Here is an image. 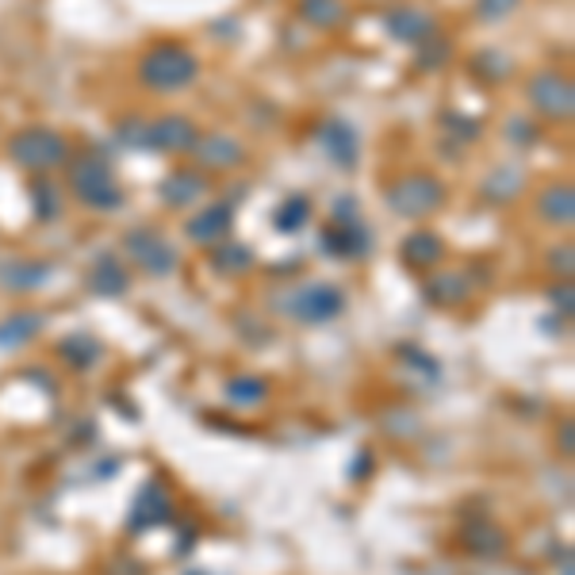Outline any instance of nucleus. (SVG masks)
Here are the masks:
<instances>
[{
	"mask_svg": "<svg viewBox=\"0 0 575 575\" xmlns=\"http://www.w3.org/2000/svg\"><path fill=\"white\" fill-rule=\"evenodd\" d=\"M142 77L150 85H162V89H177V85H188L196 77V58H188L180 47H162L147 58Z\"/></svg>",
	"mask_w": 575,
	"mask_h": 575,
	"instance_id": "1",
	"label": "nucleus"
},
{
	"mask_svg": "<svg viewBox=\"0 0 575 575\" xmlns=\"http://www.w3.org/2000/svg\"><path fill=\"white\" fill-rule=\"evenodd\" d=\"M341 311V296L334 292L330 284H311V288H303L300 300H296V315L303 318V323H326V318H334Z\"/></svg>",
	"mask_w": 575,
	"mask_h": 575,
	"instance_id": "2",
	"label": "nucleus"
},
{
	"mask_svg": "<svg viewBox=\"0 0 575 575\" xmlns=\"http://www.w3.org/2000/svg\"><path fill=\"white\" fill-rule=\"evenodd\" d=\"M162 518H170V502H165L162 487H154V484H150L147 491L138 495V507H135V526H138V529H142V526H154V522H162Z\"/></svg>",
	"mask_w": 575,
	"mask_h": 575,
	"instance_id": "3",
	"label": "nucleus"
},
{
	"mask_svg": "<svg viewBox=\"0 0 575 575\" xmlns=\"http://www.w3.org/2000/svg\"><path fill=\"white\" fill-rule=\"evenodd\" d=\"M39 326H42V318H39V315H20V318H12V323L0 326V341H9V346H16V341L32 338V334L39 330Z\"/></svg>",
	"mask_w": 575,
	"mask_h": 575,
	"instance_id": "4",
	"label": "nucleus"
},
{
	"mask_svg": "<svg viewBox=\"0 0 575 575\" xmlns=\"http://www.w3.org/2000/svg\"><path fill=\"white\" fill-rule=\"evenodd\" d=\"M215 223H227V211L223 208H215L211 215H203V220H196L192 227V238H200V242H208V238H215V235H223V227H215Z\"/></svg>",
	"mask_w": 575,
	"mask_h": 575,
	"instance_id": "5",
	"label": "nucleus"
},
{
	"mask_svg": "<svg viewBox=\"0 0 575 575\" xmlns=\"http://www.w3.org/2000/svg\"><path fill=\"white\" fill-rule=\"evenodd\" d=\"M403 253H422L418 261H434L441 253V242H434V238H426V235H414L411 242H403Z\"/></svg>",
	"mask_w": 575,
	"mask_h": 575,
	"instance_id": "6",
	"label": "nucleus"
},
{
	"mask_svg": "<svg viewBox=\"0 0 575 575\" xmlns=\"http://www.w3.org/2000/svg\"><path fill=\"white\" fill-rule=\"evenodd\" d=\"M303 220H308V203H303V200H292V208H288V211L280 208V215H276L280 230H300Z\"/></svg>",
	"mask_w": 575,
	"mask_h": 575,
	"instance_id": "7",
	"label": "nucleus"
},
{
	"mask_svg": "<svg viewBox=\"0 0 575 575\" xmlns=\"http://www.w3.org/2000/svg\"><path fill=\"white\" fill-rule=\"evenodd\" d=\"M230 396L235 399H265V384H230Z\"/></svg>",
	"mask_w": 575,
	"mask_h": 575,
	"instance_id": "8",
	"label": "nucleus"
}]
</instances>
